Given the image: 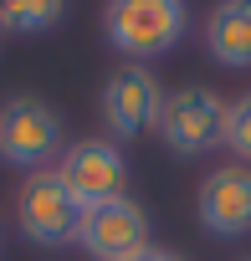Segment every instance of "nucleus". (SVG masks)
<instances>
[{"mask_svg":"<svg viewBox=\"0 0 251 261\" xmlns=\"http://www.w3.org/2000/svg\"><path fill=\"white\" fill-rule=\"evenodd\" d=\"M154 134H159L164 149L180 154V159L210 154L215 144H225V102H220L210 87H180V92L164 97Z\"/></svg>","mask_w":251,"mask_h":261,"instance_id":"3","label":"nucleus"},{"mask_svg":"<svg viewBox=\"0 0 251 261\" xmlns=\"http://www.w3.org/2000/svg\"><path fill=\"white\" fill-rule=\"evenodd\" d=\"M62 154V118L41 97H11L0 108V159L16 169H46Z\"/></svg>","mask_w":251,"mask_h":261,"instance_id":"4","label":"nucleus"},{"mask_svg":"<svg viewBox=\"0 0 251 261\" xmlns=\"http://www.w3.org/2000/svg\"><path fill=\"white\" fill-rule=\"evenodd\" d=\"M185 26H190L185 0H108V11H103L108 46L123 51L129 62H139V67L174 51Z\"/></svg>","mask_w":251,"mask_h":261,"instance_id":"1","label":"nucleus"},{"mask_svg":"<svg viewBox=\"0 0 251 261\" xmlns=\"http://www.w3.org/2000/svg\"><path fill=\"white\" fill-rule=\"evenodd\" d=\"M159 108H164V92L154 82L149 67L129 62V67H118L103 87V123H108V134L113 139H139L149 134V128L159 123Z\"/></svg>","mask_w":251,"mask_h":261,"instance_id":"6","label":"nucleus"},{"mask_svg":"<svg viewBox=\"0 0 251 261\" xmlns=\"http://www.w3.org/2000/svg\"><path fill=\"white\" fill-rule=\"evenodd\" d=\"M205 51L220 67H251V0H220L210 11Z\"/></svg>","mask_w":251,"mask_h":261,"instance_id":"9","label":"nucleus"},{"mask_svg":"<svg viewBox=\"0 0 251 261\" xmlns=\"http://www.w3.org/2000/svg\"><path fill=\"white\" fill-rule=\"evenodd\" d=\"M77 246L97 261H129L149 246V210L139 200H108V205H92L87 220H82V236Z\"/></svg>","mask_w":251,"mask_h":261,"instance_id":"7","label":"nucleus"},{"mask_svg":"<svg viewBox=\"0 0 251 261\" xmlns=\"http://www.w3.org/2000/svg\"><path fill=\"white\" fill-rule=\"evenodd\" d=\"M57 174L87 210L108 205V200H123V190H129V159H123V149L108 144V139H82V144L62 149Z\"/></svg>","mask_w":251,"mask_h":261,"instance_id":"5","label":"nucleus"},{"mask_svg":"<svg viewBox=\"0 0 251 261\" xmlns=\"http://www.w3.org/2000/svg\"><path fill=\"white\" fill-rule=\"evenodd\" d=\"M225 149L251 164V92H241L236 102H225Z\"/></svg>","mask_w":251,"mask_h":261,"instance_id":"11","label":"nucleus"},{"mask_svg":"<svg viewBox=\"0 0 251 261\" xmlns=\"http://www.w3.org/2000/svg\"><path fill=\"white\" fill-rule=\"evenodd\" d=\"M200 225L215 241L251 236V164H220L200 185Z\"/></svg>","mask_w":251,"mask_h":261,"instance_id":"8","label":"nucleus"},{"mask_svg":"<svg viewBox=\"0 0 251 261\" xmlns=\"http://www.w3.org/2000/svg\"><path fill=\"white\" fill-rule=\"evenodd\" d=\"M82 220H87V205L62 185L57 169H36L21 185V195H16V225L36 246H52V251L57 246H77Z\"/></svg>","mask_w":251,"mask_h":261,"instance_id":"2","label":"nucleus"},{"mask_svg":"<svg viewBox=\"0 0 251 261\" xmlns=\"http://www.w3.org/2000/svg\"><path fill=\"white\" fill-rule=\"evenodd\" d=\"M67 16V0H0V31L41 36Z\"/></svg>","mask_w":251,"mask_h":261,"instance_id":"10","label":"nucleus"},{"mask_svg":"<svg viewBox=\"0 0 251 261\" xmlns=\"http://www.w3.org/2000/svg\"><path fill=\"white\" fill-rule=\"evenodd\" d=\"M129 261H185V256H174V251H159V246H144L139 256H129Z\"/></svg>","mask_w":251,"mask_h":261,"instance_id":"12","label":"nucleus"}]
</instances>
